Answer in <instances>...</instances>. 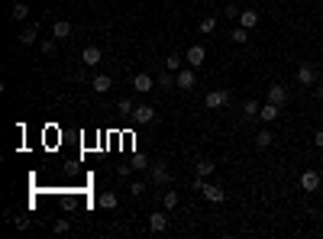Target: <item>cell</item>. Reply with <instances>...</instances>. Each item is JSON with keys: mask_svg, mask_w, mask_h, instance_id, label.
<instances>
[{"mask_svg": "<svg viewBox=\"0 0 323 239\" xmlns=\"http://www.w3.org/2000/svg\"><path fill=\"white\" fill-rule=\"evenodd\" d=\"M194 191H200L207 200H213V203H223V200H226V191L220 188V184H210V181H204V178H197Z\"/></svg>", "mask_w": 323, "mask_h": 239, "instance_id": "obj_1", "label": "cell"}, {"mask_svg": "<svg viewBox=\"0 0 323 239\" xmlns=\"http://www.w3.org/2000/svg\"><path fill=\"white\" fill-rule=\"evenodd\" d=\"M133 123H136V126H149V123H155V107L139 104V107L133 110Z\"/></svg>", "mask_w": 323, "mask_h": 239, "instance_id": "obj_2", "label": "cell"}, {"mask_svg": "<svg viewBox=\"0 0 323 239\" xmlns=\"http://www.w3.org/2000/svg\"><path fill=\"white\" fill-rule=\"evenodd\" d=\"M298 84H304V87L317 84V68H313L310 61H301V65H298Z\"/></svg>", "mask_w": 323, "mask_h": 239, "instance_id": "obj_3", "label": "cell"}, {"mask_svg": "<svg viewBox=\"0 0 323 239\" xmlns=\"http://www.w3.org/2000/svg\"><path fill=\"white\" fill-rule=\"evenodd\" d=\"M194 84H197V75H194V68H181V72L174 75V87H181V91H191Z\"/></svg>", "mask_w": 323, "mask_h": 239, "instance_id": "obj_4", "label": "cell"}, {"mask_svg": "<svg viewBox=\"0 0 323 239\" xmlns=\"http://www.w3.org/2000/svg\"><path fill=\"white\" fill-rule=\"evenodd\" d=\"M155 84H159V81H155L149 72H139V75L133 78V91H139V94H149Z\"/></svg>", "mask_w": 323, "mask_h": 239, "instance_id": "obj_5", "label": "cell"}, {"mask_svg": "<svg viewBox=\"0 0 323 239\" xmlns=\"http://www.w3.org/2000/svg\"><path fill=\"white\" fill-rule=\"evenodd\" d=\"M100 61H103V52H100L97 46H84V52H81V65L94 68V65H100Z\"/></svg>", "mask_w": 323, "mask_h": 239, "instance_id": "obj_6", "label": "cell"}, {"mask_svg": "<svg viewBox=\"0 0 323 239\" xmlns=\"http://www.w3.org/2000/svg\"><path fill=\"white\" fill-rule=\"evenodd\" d=\"M204 58H207V49L204 46H191L185 52V61H188L191 68H200V65H204Z\"/></svg>", "mask_w": 323, "mask_h": 239, "instance_id": "obj_7", "label": "cell"}, {"mask_svg": "<svg viewBox=\"0 0 323 239\" xmlns=\"http://www.w3.org/2000/svg\"><path fill=\"white\" fill-rule=\"evenodd\" d=\"M226 104H230V91H223V87L207 94V107L210 110H220V107H226Z\"/></svg>", "mask_w": 323, "mask_h": 239, "instance_id": "obj_8", "label": "cell"}, {"mask_svg": "<svg viewBox=\"0 0 323 239\" xmlns=\"http://www.w3.org/2000/svg\"><path fill=\"white\" fill-rule=\"evenodd\" d=\"M278 117H281V107H278V104H272V100L262 104V110H259V120L262 123H275Z\"/></svg>", "mask_w": 323, "mask_h": 239, "instance_id": "obj_9", "label": "cell"}, {"mask_svg": "<svg viewBox=\"0 0 323 239\" xmlns=\"http://www.w3.org/2000/svg\"><path fill=\"white\" fill-rule=\"evenodd\" d=\"M149 172H152V184H168V178H171V175H168V165H165V162H152Z\"/></svg>", "mask_w": 323, "mask_h": 239, "instance_id": "obj_10", "label": "cell"}, {"mask_svg": "<svg viewBox=\"0 0 323 239\" xmlns=\"http://www.w3.org/2000/svg\"><path fill=\"white\" fill-rule=\"evenodd\" d=\"M320 188V172H304L301 175V191H317Z\"/></svg>", "mask_w": 323, "mask_h": 239, "instance_id": "obj_11", "label": "cell"}, {"mask_svg": "<svg viewBox=\"0 0 323 239\" xmlns=\"http://www.w3.org/2000/svg\"><path fill=\"white\" fill-rule=\"evenodd\" d=\"M149 229H152V233H165V229H168V217H165L162 210L149 214Z\"/></svg>", "mask_w": 323, "mask_h": 239, "instance_id": "obj_12", "label": "cell"}, {"mask_svg": "<svg viewBox=\"0 0 323 239\" xmlns=\"http://www.w3.org/2000/svg\"><path fill=\"white\" fill-rule=\"evenodd\" d=\"M71 23H68V20H55V23H52V36H55V39H71Z\"/></svg>", "mask_w": 323, "mask_h": 239, "instance_id": "obj_13", "label": "cell"}, {"mask_svg": "<svg viewBox=\"0 0 323 239\" xmlns=\"http://www.w3.org/2000/svg\"><path fill=\"white\" fill-rule=\"evenodd\" d=\"M268 100L278 104V107L288 104V87H284V84H272V87H268Z\"/></svg>", "mask_w": 323, "mask_h": 239, "instance_id": "obj_14", "label": "cell"}, {"mask_svg": "<svg viewBox=\"0 0 323 239\" xmlns=\"http://www.w3.org/2000/svg\"><path fill=\"white\" fill-rule=\"evenodd\" d=\"M252 143H256V149H268L275 143V136H272V129H259L256 136H252Z\"/></svg>", "mask_w": 323, "mask_h": 239, "instance_id": "obj_15", "label": "cell"}, {"mask_svg": "<svg viewBox=\"0 0 323 239\" xmlns=\"http://www.w3.org/2000/svg\"><path fill=\"white\" fill-rule=\"evenodd\" d=\"M91 87H94L97 94H107L110 87H113V78H110V75H97V78L91 81Z\"/></svg>", "mask_w": 323, "mask_h": 239, "instance_id": "obj_16", "label": "cell"}, {"mask_svg": "<svg viewBox=\"0 0 323 239\" xmlns=\"http://www.w3.org/2000/svg\"><path fill=\"white\" fill-rule=\"evenodd\" d=\"M239 26H246V29L252 32V29L259 26V13H256V10H242V13H239Z\"/></svg>", "mask_w": 323, "mask_h": 239, "instance_id": "obj_17", "label": "cell"}, {"mask_svg": "<svg viewBox=\"0 0 323 239\" xmlns=\"http://www.w3.org/2000/svg\"><path fill=\"white\" fill-rule=\"evenodd\" d=\"M259 110H262L259 100H246L242 104V120H259Z\"/></svg>", "mask_w": 323, "mask_h": 239, "instance_id": "obj_18", "label": "cell"}, {"mask_svg": "<svg viewBox=\"0 0 323 239\" xmlns=\"http://www.w3.org/2000/svg\"><path fill=\"white\" fill-rule=\"evenodd\" d=\"M194 168H197V178H210V175L217 172V165L210 162V158H200V162H197Z\"/></svg>", "mask_w": 323, "mask_h": 239, "instance_id": "obj_19", "label": "cell"}, {"mask_svg": "<svg viewBox=\"0 0 323 239\" xmlns=\"http://www.w3.org/2000/svg\"><path fill=\"white\" fill-rule=\"evenodd\" d=\"M10 16H13V20H16V23H23V20H26V16H29V7H26V4H23V0H16V4L10 7Z\"/></svg>", "mask_w": 323, "mask_h": 239, "instance_id": "obj_20", "label": "cell"}, {"mask_svg": "<svg viewBox=\"0 0 323 239\" xmlns=\"http://www.w3.org/2000/svg\"><path fill=\"white\" fill-rule=\"evenodd\" d=\"M97 203H100L103 210H113V207H117V203H120V197H117V194H113V191H103L100 197H97Z\"/></svg>", "mask_w": 323, "mask_h": 239, "instance_id": "obj_21", "label": "cell"}, {"mask_svg": "<svg viewBox=\"0 0 323 239\" xmlns=\"http://www.w3.org/2000/svg\"><path fill=\"white\" fill-rule=\"evenodd\" d=\"M36 39H39V29H36V26H26V29L20 32V42H23V46H32Z\"/></svg>", "mask_w": 323, "mask_h": 239, "instance_id": "obj_22", "label": "cell"}, {"mask_svg": "<svg viewBox=\"0 0 323 239\" xmlns=\"http://www.w3.org/2000/svg\"><path fill=\"white\" fill-rule=\"evenodd\" d=\"M178 200H181V197H178V191H165V194H162L165 210H174V207H178Z\"/></svg>", "mask_w": 323, "mask_h": 239, "instance_id": "obj_23", "label": "cell"}, {"mask_svg": "<svg viewBox=\"0 0 323 239\" xmlns=\"http://www.w3.org/2000/svg\"><path fill=\"white\" fill-rule=\"evenodd\" d=\"M230 39L236 42V46H242V42H249V29H246V26H236V29L230 32Z\"/></svg>", "mask_w": 323, "mask_h": 239, "instance_id": "obj_24", "label": "cell"}, {"mask_svg": "<svg viewBox=\"0 0 323 239\" xmlns=\"http://www.w3.org/2000/svg\"><path fill=\"white\" fill-rule=\"evenodd\" d=\"M155 81H159V87H174V72H168V68H165V72L155 78Z\"/></svg>", "mask_w": 323, "mask_h": 239, "instance_id": "obj_25", "label": "cell"}, {"mask_svg": "<svg viewBox=\"0 0 323 239\" xmlns=\"http://www.w3.org/2000/svg\"><path fill=\"white\" fill-rule=\"evenodd\" d=\"M42 55H55V52H58V39H42Z\"/></svg>", "mask_w": 323, "mask_h": 239, "instance_id": "obj_26", "label": "cell"}, {"mask_svg": "<svg viewBox=\"0 0 323 239\" xmlns=\"http://www.w3.org/2000/svg\"><path fill=\"white\" fill-rule=\"evenodd\" d=\"M181 61H185L181 55H168V58H165V68H168V72H174V75H178V72H181Z\"/></svg>", "mask_w": 323, "mask_h": 239, "instance_id": "obj_27", "label": "cell"}, {"mask_svg": "<svg viewBox=\"0 0 323 239\" xmlns=\"http://www.w3.org/2000/svg\"><path fill=\"white\" fill-rule=\"evenodd\" d=\"M133 110H136V104L129 100V97H123V100H120V113H123V117H133Z\"/></svg>", "mask_w": 323, "mask_h": 239, "instance_id": "obj_28", "label": "cell"}, {"mask_svg": "<svg viewBox=\"0 0 323 239\" xmlns=\"http://www.w3.org/2000/svg\"><path fill=\"white\" fill-rule=\"evenodd\" d=\"M217 29V16H204L200 20V32H213Z\"/></svg>", "mask_w": 323, "mask_h": 239, "instance_id": "obj_29", "label": "cell"}, {"mask_svg": "<svg viewBox=\"0 0 323 239\" xmlns=\"http://www.w3.org/2000/svg\"><path fill=\"white\" fill-rule=\"evenodd\" d=\"M129 194H133V197H142V194H146V181H133V184H129Z\"/></svg>", "mask_w": 323, "mask_h": 239, "instance_id": "obj_30", "label": "cell"}, {"mask_svg": "<svg viewBox=\"0 0 323 239\" xmlns=\"http://www.w3.org/2000/svg\"><path fill=\"white\" fill-rule=\"evenodd\" d=\"M52 229L62 236V233H68V229H71V223H68V220H55V226H52Z\"/></svg>", "mask_w": 323, "mask_h": 239, "instance_id": "obj_31", "label": "cell"}, {"mask_svg": "<svg viewBox=\"0 0 323 239\" xmlns=\"http://www.w3.org/2000/svg\"><path fill=\"white\" fill-rule=\"evenodd\" d=\"M223 13H226V20H239V13H242V10H239V7H233V4H230Z\"/></svg>", "mask_w": 323, "mask_h": 239, "instance_id": "obj_32", "label": "cell"}, {"mask_svg": "<svg viewBox=\"0 0 323 239\" xmlns=\"http://www.w3.org/2000/svg\"><path fill=\"white\" fill-rule=\"evenodd\" d=\"M129 172H133V165H117V175H120V178H129Z\"/></svg>", "mask_w": 323, "mask_h": 239, "instance_id": "obj_33", "label": "cell"}, {"mask_svg": "<svg viewBox=\"0 0 323 239\" xmlns=\"http://www.w3.org/2000/svg\"><path fill=\"white\" fill-rule=\"evenodd\" d=\"M13 226H16V229H29V220H26V217H16Z\"/></svg>", "mask_w": 323, "mask_h": 239, "instance_id": "obj_34", "label": "cell"}, {"mask_svg": "<svg viewBox=\"0 0 323 239\" xmlns=\"http://www.w3.org/2000/svg\"><path fill=\"white\" fill-rule=\"evenodd\" d=\"M313 146H317V149H323V129H317V132H313Z\"/></svg>", "mask_w": 323, "mask_h": 239, "instance_id": "obj_35", "label": "cell"}, {"mask_svg": "<svg viewBox=\"0 0 323 239\" xmlns=\"http://www.w3.org/2000/svg\"><path fill=\"white\" fill-rule=\"evenodd\" d=\"M71 81H87V75L81 72V68H78V72H71Z\"/></svg>", "mask_w": 323, "mask_h": 239, "instance_id": "obj_36", "label": "cell"}]
</instances>
